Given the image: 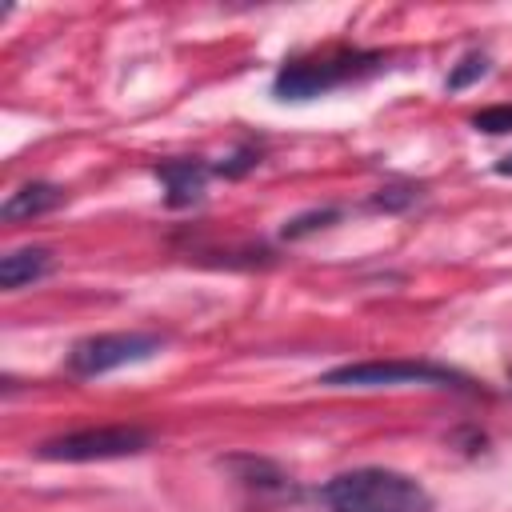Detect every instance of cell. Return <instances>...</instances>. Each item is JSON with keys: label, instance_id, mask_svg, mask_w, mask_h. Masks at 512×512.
<instances>
[{"label": "cell", "instance_id": "obj_9", "mask_svg": "<svg viewBox=\"0 0 512 512\" xmlns=\"http://www.w3.org/2000/svg\"><path fill=\"white\" fill-rule=\"evenodd\" d=\"M52 272V252L48 248H12L8 256H0V284L8 292L32 284V280H44Z\"/></svg>", "mask_w": 512, "mask_h": 512}, {"label": "cell", "instance_id": "obj_13", "mask_svg": "<svg viewBox=\"0 0 512 512\" xmlns=\"http://www.w3.org/2000/svg\"><path fill=\"white\" fill-rule=\"evenodd\" d=\"M260 164V148H252V144H240L228 160H220V164H212V172L216 176H228V180H236V176H244V172H252Z\"/></svg>", "mask_w": 512, "mask_h": 512}, {"label": "cell", "instance_id": "obj_7", "mask_svg": "<svg viewBox=\"0 0 512 512\" xmlns=\"http://www.w3.org/2000/svg\"><path fill=\"white\" fill-rule=\"evenodd\" d=\"M212 164L204 160H164L156 164V180L164 184V204L168 208H192L200 204L204 188H208Z\"/></svg>", "mask_w": 512, "mask_h": 512}, {"label": "cell", "instance_id": "obj_15", "mask_svg": "<svg viewBox=\"0 0 512 512\" xmlns=\"http://www.w3.org/2000/svg\"><path fill=\"white\" fill-rule=\"evenodd\" d=\"M496 172H500V176H512V152H508V156H500V160H496Z\"/></svg>", "mask_w": 512, "mask_h": 512}, {"label": "cell", "instance_id": "obj_14", "mask_svg": "<svg viewBox=\"0 0 512 512\" xmlns=\"http://www.w3.org/2000/svg\"><path fill=\"white\" fill-rule=\"evenodd\" d=\"M420 200V188L416 184H388L372 196V208H384V212H396V208H408Z\"/></svg>", "mask_w": 512, "mask_h": 512}, {"label": "cell", "instance_id": "obj_5", "mask_svg": "<svg viewBox=\"0 0 512 512\" xmlns=\"http://www.w3.org/2000/svg\"><path fill=\"white\" fill-rule=\"evenodd\" d=\"M160 348H164L160 332H100V336H84L68 352V372L92 380V376L116 372L124 364L152 360Z\"/></svg>", "mask_w": 512, "mask_h": 512}, {"label": "cell", "instance_id": "obj_3", "mask_svg": "<svg viewBox=\"0 0 512 512\" xmlns=\"http://www.w3.org/2000/svg\"><path fill=\"white\" fill-rule=\"evenodd\" d=\"M324 388H392V384H428V388H456L472 392V380L448 364L432 360H356L340 364L320 376Z\"/></svg>", "mask_w": 512, "mask_h": 512}, {"label": "cell", "instance_id": "obj_11", "mask_svg": "<svg viewBox=\"0 0 512 512\" xmlns=\"http://www.w3.org/2000/svg\"><path fill=\"white\" fill-rule=\"evenodd\" d=\"M488 72V52H468L452 72H448V92H460V88H468V84H476L480 76Z\"/></svg>", "mask_w": 512, "mask_h": 512}, {"label": "cell", "instance_id": "obj_10", "mask_svg": "<svg viewBox=\"0 0 512 512\" xmlns=\"http://www.w3.org/2000/svg\"><path fill=\"white\" fill-rule=\"evenodd\" d=\"M332 220H340V208H312V212H304V216H292V220L280 228V236H284V240H300V236H308V232H316V228H328Z\"/></svg>", "mask_w": 512, "mask_h": 512}, {"label": "cell", "instance_id": "obj_12", "mask_svg": "<svg viewBox=\"0 0 512 512\" xmlns=\"http://www.w3.org/2000/svg\"><path fill=\"white\" fill-rule=\"evenodd\" d=\"M472 128H476V132H488V136H504V132H512V104L480 108V112L472 116Z\"/></svg>", "mask_w": 512, "mask_h": 512}, {"label": "cell", "instance_id": "obj_6", "mask_svg": "<svg viewBox=\"0 0 512 512\" xmlns=\"http://www.w3.org/2000/svg\"><path fill=\"white\" fill-rule=\"evenodd\" d=\"M224 468L232 472L236 488L244 492V500L260 512L268 508H284V504H296L300 500V484L272 460L264 456H228Z\"/></svg>", "mask_w": 512, "mask_h": 512}, {"label": "cell", "instance_id": "obj_1", "mask_svg": "<svg viewBox=\"0 0 512 512\" xmlns=\"http://www.w3.org/2000/svg\"><path fill=\"white\" fill-rule=\"evenodd\" d=\"M328 512H436L428 488L396 468H352L320 488Z\"/></svg>", "mask_w": 512, "mask_h": 512}, {"label": "cell", "instance_id": "obj_2", "mask_svg": "<svg viewBox=\"0 0 512 512\" xmlns=\"http://www.w3.org/2000/svg\"><path fill=\"white\" fill-rule=\"evenodd\" d=\"M384 68V52H324V56H300L288 60L276 80L272 92L276 100H312L324 96L332 88H344L352 80H364L372 72Z\"/></svg>", "mask_w": 512, "mask_h": 512}, {"label": "cell", "instance_id": "obj_8", "mask_svg": "<svg viewBox=\"0 0 512 512\" xmlns=\"http://www.w3.org/2000/svg\"><path fill=\"white\" fill-rule=\"evenodd\" d=\"M60 204H64V188H60V184H48V180H36V184L16 188V192L4 200L0 216H4L8 224H16V220L44 216V212H52V208H60Z\"/></svg>", "mask_w": 512, "mask_h": 512}, {"label": "cell", "instance_id": "obj_4", "mask_svg": "<svg viewBox=\"0 0 512 512\" xmlns=\"http://www.w3.org/2000/svg\"><path fill=\"white\" fill-rule=\"evenodd\" d=\"M152 444L148 428L136 424H104V428H80V432H64L56 440H44L36 448L40 460H64V464H92V460H120V456H136Z\"/></svg>", "mask_w": 512, "mask_h": 512}]
</instances>
